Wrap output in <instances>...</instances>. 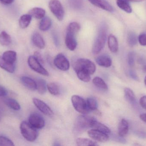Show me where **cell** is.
I'll list each match as a JSON object with an SVG mask.
<instances>
[{"label": "cell", "mask_w": 146, "mask_h": 146, "mask_svg": "<svg viewBox=\"0 0 146 146\" xmlns=\"http://www.w3.org/2000/svg\"><path fill=\"white\" fill-rule=\"evenodd\" d=\"M80 29V26L76 22H71L67 28L65 43L68 49L72 51L74 50L77 46L76 36L79 32Z\"/></svg>", "instance_id": "cell-1"}, {"label": "cell", "mask_w": 146, "mask_h": 146, "mask_svg": "<svg viewBox=\"0 0 146 146\" xmlns=\"http://www.w3.org/2000/svg\"><path fill=\"white\" fill-rule=\"evenodd\" d=\"M107 30L106 26L103 24L100 27L97 37L94 42L92 51L93 54H99L104 49L107 37Z\"/></svg>", "instance_id": "cell-2"}, {"label": "cell", "mask_w": 146, "mask_h": 146, "mask_svg": "<svg viewBox=\"0 0 146 146\" xmlns=\"http://www.w3.org/2000/svg\"><path fill=\"white\" fill-rule=\"evenodd\" d=\"M20 129L23 137L30 142L35 141L38 136L36 129L27 122L23 121L21 123L20 125Z\"/></svg>", "instance_id": "cell-3"}, {"label": "cell", "mask_w": 146, "mask_h": 146, "mask_svg": "<svg viewBox=\"0 0 146 146\" xmlns=\"http://www.w3.org/2000/svg\"><path fill=\"white\" fill-rule=\"evenodd\" d=\"M74 69H80L88 72L92 75L96 71V66L93 62L85 58L77 59L74 65Z\"/></svg>", "instance_id": "cell-4"}, {"label": "cell", "mask_w": 146, "mask_h": 146, "mask_svg": "<svg viewBox=\"0 0 146 146\" xmlns=\"http://www.w3.org/2000/svg\"><path fill=\"white\" fill-rule=\"evenodd\" d=\"M95 118L86 115H80L76 119L75 124L76 129L78 131H82L91 128Z\"/></svg>", "instance_id": "cell-5"}, {"label": "cell", "mask_w": 146, "mask_h": 146, "mask_svg": "<svg viewBox=\"0 0 146 146\" xmlns=\"http://www.w3.org/2000/svg\"><path fill=\"white\" fill-rule=\"evenodd\" d=\"M49 8L51 13L59 21H62L65 15V11L62 4L59 0H50Z\"/></svg>", "instance_id": "cell-6"}, {"label": "cell", "mask_w": 146, "mask_h": 146, "mask_svg": "<svg viewBox=\"0 0 146 146\" xmlns=\"http://www.w3.org/2000/svg\"><path fill=\"white\" fill-rule=\"evenodd\" d=\"M72 102L75 109L82 114H86L89 112L87 105L86 101L78 95H73Z\"/></svg>", "instance_id": "cell-7"}, {"label": "cell", "mask_w": 146, "mask_h": 146, "mask_svg": "<svg viewBox=\"0 0 146 146\" xmlns=\"http://www.w3.org/2000/svg\"><path fill=\"white\" fill-rule=\"evenodd\" d=\"M28 65L33 71L45 76L49 75L48 72L42 66L34 56H30L27 60Z\"/></svg>", "instance_id": "cell-8"}, {"label": "cell", "mask_w": 146, "mask_h": 146, "mask_svg": "<svg viewBox=\"0 0 146 146\" xmlns=\"http://www.w3.org/2000/svg\"><path fill=\"white\" fill-rule=\"evenodd\" d=\"M54 62L55 66L62 71H67L70 68L69 61L62 53H60L55 57Z\"/></svg>", "instance_id": "cell-9"}, {"label": "cell", "mask_w": 146, "mask_h": 146, "mask_svg": "<svg viewBox=\"0 0 146 146\" xmlns=\"http://www.w3.org/2000/svg\"><path fill=\"white\" fill-rule=\"evenodd\" d=\"M29 123L36 129H41L45 126V121L42 116L36 113L30 115Z\"/></svg>", "instance_id": "cell-10"}, {"label": "cell", "mask_w": 146, "mask_h": 146, "mask_svg": "<svg viewBox=\"0 0 146 146\" xmlns=\"http://www.w3.org/2000/svg\"><path fill=\"white\" fill-rule=\"evenodd\" d=\"M33 102L36 107L45 115L51 116L54 115L53 111L50 107L43 101L36 98H34L33 99Z\"/></svg>", "instance_id": "cell-11"}, {"label": "cell", "mask_w": 146, "mask_h": 146, "mask_svg": "<svg viewBox=\"0 0 146 146\" xmlns=\"http://www.w3.org/2000/svg\"><path fill=\"white\" fill-rule=\"evenodd\" d=\"M88 134L94 140L98 142H104L109 139L108 135L93 129L88 132Z\"/></svg>", "instance_id": "cell-12"}, {"label": "cell", "mask_w": 146, "mask_h": 146, "mask_svg": "<svg viewBox=\"0 0 146 146\" xmlns=\"http://www.w3.org/2000/svg\"><path fill=\"white\" fill-rule=\"evenodd\" d=\"M93 5L109 12L114 11L112 6L107 0H88Z\"/></svg>", "instance_id": "cell-13"}, {"label": "cell", "mask_w": 146, "mask_h": 146, "mask_svg": "<svg viewBox=\"0 0 146 146\" xmlns=\"http://www.w3.org/2000/svg\"><path fill=\"white\" fill-rule=\"evenodd\" d=\"M95 61L98 65L104 67H110L112 64V60L108 55H102L99 56L96 58Z\"/></svg>", "instance_id": "cell-14"}, {"label": "cell", "mask_w": 146, "mask_h": 146, "mask_svg": "<svg viewBox=\"0 0 146 146\" xmlns=\"http://www.w3.org/2000/svg\"><path fill=\"white\" fill-rule=\"evenodd\" d=\"M1 57L7 63L15 64L17 60V54L13 51H7L3 54Z\"/></svg>", "instance_id": "cell-15"}, {"label": "cell", "mask_w": 146, "mask_h": 146, "mask_svg": "<svg viewBox=\"0 0 146 146\" xmlns=\"http://www.w3.org/2000/svg\"><path fill=\"white\" fill-rule=\"evenodd\" d=\"M21 83L31 91L37 89L36 82L34 80L27 76H22L21 78Z\"/></svg>", "instance_id": "cell-16"}, {"label": "cell", "mask_w": 146, "mask_h": 146, "mask_svg": "<svg viewBox=\"0 0 146 146\" xmlns=\"http://www.w3.org/2000/svg\"><path fill=\"white\" fill-rule=\"evenodd\" d=\"M129 129V123L127 120L122 119L119 123L118 127V134L121 138L124 137L127 134Z\"/></svg>", "instance_id": "cell-17"}, {"label": "cell", "mask_w": 146, "mask_h": 146, "mask_svg": "<svg viewBox=\"0 0 146 146\" xmlns=\"http://www.w3.org/2000/svg\"><path fill=\"white\" fill-rule=\"evenodd\" d=\"M32 40L33 44L37 48L43 49L45 47V42L42 37L38 33L36 32L33 33Z\"/></svg>", "instance_id": "cell-18"}, {"label": "cell", "mask_w": 146, "mask_h": 146, "mask_svg": "<svg viewBox=\"0 0 146 146\" xmlns=\"http://www.w3.org/2000/svg\"><path fill=\"white\" fill-rule=\"evenodd\" d=\"M108 46L112 53H117L118 50V41L116 37L113 34H110L108 37Z\"/></svg>", "instance_id": "cell-19"}, {"label": "cell", "mask_w": 146, "mask_h": 146, "mask_svg": "<svg viewBox=\"0 0 146 146\" xmlns=\"http://www.w3.org/2000/svg\"><path fill=\"white\" fill-rule=\"evenodd\" d=\"M45 11L43 9L40 7H34L29 11L28 14L32 17L38 19H42L45 16Z\"/></svg>", "instance_id": "cell-20"}, {"label": "cell", "mask_w": 146, "mask_h": 146, "mask_svg": "<svg viewBox=\"0 0 146 146\" xmlns=\"http://www.w3.org/2000/svg\"><path fill=\"white\" fill-rule=\"evenodd\" d=\"M91 128L98 130L108 135H109L111 133V130L109 128L103 124V123L98 121L96 119L94 121Z\"/></svg>", "instance_id": "cell-21"}, {"label": "cell", "mask_w": 146, "mask_h": 146, "mask_svg": "<svg viewBox=\"0 0 146 146\" xmlns=\"http://www.w3.org/2000/svg\"><path fill=\"white\" fill-rule=\"evenodd\" d=\"M124 97L126 100L133 105L136 103V97L134 92L129 88L124 89Z\"/></svg>", "instance_id": "cell-22"}, {"label": "cell", "mask_w": 146, "mask_h": 146, "mask_svg": "<svg viewBox=\"0 0 146 146\" xmlns=\"http://www.w3.org/2000/svg\"><path fill=\"white\" fill-rule=\"evenodd\" d=\"M52 25V21L50 17L44 16L42 19L39 25V28L41 31H48Z\"/></svg>", "instance_id": "cell-23"}, {"label": "cell", "mask_w": 146, "mask_h": 146, "mask_svg": "<svg viewBox=\"0 0 146 146\" xmlns=\"http://www.w3.org/2000/svg\"><path fill=\"white\" fill-rule=\"evenodd\" d=\"M3 101L7 106L13 110L18 111L21 109V106L19 104L13 99L7 98L5 99Z\"/></svg>", "instance_id": "cell-24"}, {"label": "cell", "mask_w": 146, "mask_h": 146, "mask_svg": "<svg viewBox=\"0 0 146 146\" xmlns=\"http://www.w3.org/2000/svg\"><path fill=\"white\" fill-rule=\"evenodd\" d=\"M74 70L79 79L85 82H89L90 81L91 75L88 72L80 69H76Z\"/></svg>", "instance_id": "cell-25"}, {"label": "cell", "mask_w": 146, "mask_h": 146, "mask_svg": "<svg viewBox=\"0 0 146 146\" xmlns=\"http://www.w3.org/2000/svg\"><path fill=\"white\" fill-rule=\"evenodd\" d=\"M32 16L29 14L21 15L19 20V25L21 28H27L31 23Z\"/></svg>", "instance_id": "cell-26"}, {"label": "cell", "mask_w": 146, "mask_h": 146, "mask_svg": "<svg viewBox=\"0 0 146 146\" xmlns=\"http://www.w3.org/2000/svg\"><path fill=\"white\" fill-rule=\"evenodd\" d=\"M0 67L8 73H13L15 71V64H11L7 63L0 56Z\"/></svg>", "instance_id": "cell-27"}, {"label": "cell", "mask_w": 146, "mask_h": 146, "mask_svg": "<svg viewBox=\"0 0 146 146\" xmlns=\"http://www.w3.org/2000/svg\"><path fill=\"white\" fill-rule=\"evenodd\" d=\"M94 85L100 90L106 91L108 90V86L104 81L99 77H96L93 80Z\"/></svg>", "instance_id": "cell-28"}, {"label": "cell", "mask_w": 146, "mask_h": 146, "mask_svg": "<svg viewBox=\"0 0 146 146\" xmlns=\"http://www.w3.org/2000/svg\"><path fill=\"white\" fill-rule=\"evenodd\" d=\"M76 144L77 146H98V143L94 141L86 139V138H79L76 139Z\"/></svg>", "instance_id": "cell-29"}, {"label": "cell", "mask_w": 146, "mask_h": 146, "mask_svg": "<svg viewBox=\"0 0 146 146\" xmlns=\"http://www.w3.org/2000/svg\"><path fill=\"white\" fill-rule=\"evenodd\" d=\"M12 43L11 37L5 31L0 33V44L3 46H8Z\"/></svg>", "instance_id": "cell-30"}, {"label": "cell", "mask_w": 146, "mask_h": 146, "mask_svg": "<svg viewBox=\"0 0 146 146\" xmlns=\"http://www.w3.org/2000/svg\"><path fill=\"white\" fill-rule=\"evenodd\" d=\"M37 89L39 94L43 95L46 93L47 88L46 82L44 80L42 79H38L36 81Z\"/></svg>", "instance_id": "cell-31"}, {"label": "cell", "mask_w": 146, "mask_h": 146, "mask_svg": "<svg viewBox=\"0 0 146 146\" xmlns=\"http://www.w3.org/2000/svg\"><path fill=\"white\" fill-rule=\"evenodd\" d=\"M116 3L117 6L122 10L128 13H132V7L129 4L128 2L125 0H117Z\"/></svg>", "instance_id": "cell-32"}, {"label": "cell", "mask_w": 146, "mask_h": 146, "mask_svg": "<svg viewBox=\"0 0 146 146\" xmlns=\"http://www.w3.org/2000/svg\"><path fill=\"white\" fill-rule=\"evenodd\" d=\"M47 89L50 94L54 96H57L60 93L59 86L55 82H51L47 85Z\"/></svg>", "instance_id": "cell-33"}, {"label": "cell", "mask_w": 146, "mask_h": 146, "mask_svg": "<svg viewBox=\"0 0 146 146\" xmlns=\"http://www.w3.org/2000/svg\"><path fill=\"white\" fill-rule=\"evenodd\" d=\"M86 103L89 111H94L98 109V102L97 100L94 98H88L86 100Z\"/></svg>", "instance_id": "cell-34"}, {"label": "cell", "mask_w": 146, "mask_h": 146, "mask_svg": "<svg viewBox=\"0 0 146 146\" xmlns=\"http://www.w3.org/2000/svg\"><path fill=\"white\" fill-rule=\"evenodd\" d=\"M137 37L136 34L133 32L129 33L127 36V43L130 47H133L137 43Z\"/></svg>", "instance_id": "cell-35"}, {"label": "cell", "mask_w": 146, "mask_h": 146, "mask_svg": "<svg viewBox=\"0 0 146 146\" xmlns=\"http://www.w3.org/2000/svg\"><path fill=\"white\" fill-rule=\"evenodd\" d=\"M13 142L7 137L4 135H0V146H13Z\"/></svg>", "instance_id": "cell-36"}, {"label": "cell", "mask_w": 146, "mask_h": 146, "mask_svg": "<svg viewBox=\"0 0 146 146\" xmlns=\"http://www.w3.org/2000/svg\"><path fill=\"white\" fill-rule=\"evenodd\" d=\"M128 64L130 67H133L135 64V53L133 51L129 53L127 56Z\"/></svg>", "instance_id": "cell-37"}, {"label": "cell", "mask_w": 146, "mask_h": 146, "mask_svg": "<svg viewBox=\"0 0 146 146\" xmlns=\"http://www.w3.org/2000/svg\"><path fill=\"white\" fill-rule=\"evenodd\" d=\"M138 40L141 45L146 46V33H143L140 34Z\"/></svg>", "instance_id": "cell-38"}, {"label": "cell", "mask_w": 146, "mask_h": 146, "mask_svg": "<svg viewBox=\"0 0 146 146\" xmlns=\"http://www.w3.org/2000/svg\"><path fill=\"white\" fill-rule=\"evenodd\" d=\"M34 56L41 64L44 63V61L43 58L42 56V55L40 52H38V51H36L34 53Z\"/></svg>", "instance_id": "cell-39"}, {"label": "cell", "mask_w": 146, "mask_h": 146, "mask_svg": "<svg viewBox=\"0 0 146 146\" xmlns=\"http://www.w3.org/2000/svg\"><path fill=\"white\" fill-rule=\"evenodd\" d=\"M129 76L133 79L136 81H139V76L137 75L136 73L133 70H130L129 71Z\"/></svg>", "instance_id": "cell-40"}, {"label": "cell", "mask_w": 146, "mask_h": 146, "mask_svg": "<svg viewBox=\"0 0 146 146\" xmlns=\"http://www.w3.org/2000/svg\"><path fill=\"white\" fill-rule=\"evenodd\" d=\"M8 91L7 89L3 87L0 85V97H6Z\"/></svg>", "instance_id": "cell-41"}, {"label": "cell", "mask_w": 146, "mask_h": 146, "mask_svg": "<svg viewBox=\"0 0 146 146\" xmlns=\"http://www.w3.org/2000/svg\"><path fill=\"white\" fill-rule=\"evenodd\" d=\"M140 104L143 109L146 110V96H143L141 98Z\"/></svg>", "instance_id": "cell-42"}, {"label": "cell", "mask_w": 146, "mask_h": 146, "mask_svg": "<svg viewBox=\"0 0 146 146\" xmlns=\"http://www.w3.org/2000/svg\"><path fill=\"white\" fill-rule=\"evenodd\" d=\"M14 0H0V3L5 5H9L13 2Z\"/></svg>", "instance_id": "cell-43"}, {"label": "cell", "mask_w": 146, "mask_h": 146, "mask_svg": "<svg viewBox=\"0 0 146 146\" xmlns=\"http://www.w3.org/2000/svg\"><path fill=\"white\" fill-rule=\"evenodd\" d=\"M137 135L140 138H142V139H146V133L145 132H138V133H137Z\"/></svg>", "instance_id": "cell-44"}, {"label": "cell", "mask_w": 146, "mask_h": 146, "mask_svg": "<svg viewBox=\"0 0 146 146\" xmlns=\"http://www.w3.org/2000/svg\"><path fill=\"white\" fill-rule=\"evenodd\" d=\"M140 118L143 122L146 123V113L141 114L140 115Z\"/></svg>", "instance_id": "cell-45"}, {"label": "cell", "mask_w": 146, "mask_h": 146, "mask_svg": "<svg viewBox=\"0 0 146 146\" xmlns=\"http://www.w3.org/2000/svg\"><path fill=\"white\" fill-rule=\"evenodd\" d=\"M128 2H141L145 0H125Z\"/></svg>", "instance_id": "cell-46"}, {"label": "cell", "mask_w": 146, "mask_h": 146, "mask_svg": "<svg viewBox=\"0 0 146 146\" xmlns=\"http://www.w3.org/2000/svg\"><path fill=\"white\" fill-rule=\"evenodd\" d=\"M143 70L146 73V65H145L143 67Z\"/></svg>", "instance_id": "cell-47"}, {"label": "cell", "mask_w": 146, "mask_h": 146, "mask_svg": "<svg viewBox=\"0 0 146 146\" xmlns=\"http://www.w3.org/2000/svg\"><path fill=\"white\" fill-rule=\"evenodd\" d=\"M2 117V113L1 111L0 110V121H1V119Z\"/></svg>", "instance_id": "cell-48"}, {"label": "cell", "mask_w": 146, "mask_h": 146, "mask_svg": "<svg viewBox=\"0 0 146 146\" xmlns=\"http://www.w3.org/2000/svg\"><path fill=\"white\" fill-rule=\"evenodd\" d=\"M144 82H145V85L146 86V76L145 78V80H144Z\"/></svg>", "instance_id": "cell-49"}]
</instances>
